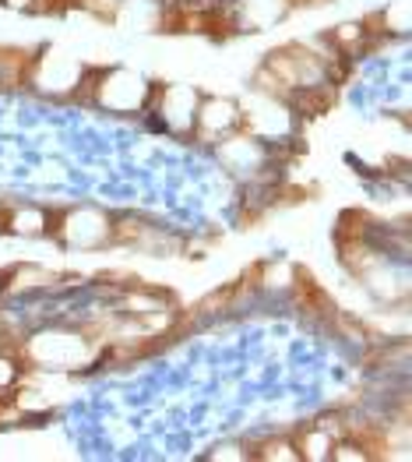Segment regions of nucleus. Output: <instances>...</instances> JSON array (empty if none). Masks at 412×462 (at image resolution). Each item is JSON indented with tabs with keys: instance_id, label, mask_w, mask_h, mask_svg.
<instances>
[{
	"instance_id": "1",
	"label": "nucleus",
	"mask_w": 412,
	"mask_h": 462,
	"mask_svg": "<svg viewBox=\"0 0 412 462\" xmlns=\"http://www.w3.org/2000/svg\"><path fill=\"white\" fill-rule=\"evenodd\" d=\"M289 99H293V106L303 117H321L335 103V85L332 81H325V85H303V88H293Z\"/></svg>"
},
{
	"instance_id": "2",
	"label": "nucleus",
	"mask_w": 412,
	"mask_h": 462,
	"mask_svg": "<svg viewBox=\"0 0 412 462\" xmlns=\"http://www.w3.org/2000/svg\"><path fill=\"white\" fill-rule=\"evenodd\" d=\"M339 247H342L345 268H349L352 276H359V272H367V268H374V265H377V254H374V251H367L359 240H349V243H339Z\"/></svg>"
},
{
	"instance_id": "3",
	"label": "nucleus",
	"mask_w": 412,
	"mask_h": 462,
	"mask_svg": "<svg viewBox=\"0 0 412 462\" xmlns=\"http://www.w3.org/2000/svg\"><path fill=\"white\" fill-rule=\"evenodd\" d=\"M370 230V216H363V212H356V209H349L339 216V227H335V236H339V243H349V240H363Z\"/></svg>"
},
{
	"instance_id": "4",
	"label": "nucleus",
	"mask_w": 412,
	"mask_h": 462,
	"mask_svg": "<svg viewBox=\"0 0 412 462\" xmlns=\"http://www.w3.org/2000/svg\"><path fill=\"white\" fill-rule=\"evenodd\" d=\"M106 81V71H99V68H92V71H85V78L78 81V88L70 92L74 99H81V103H88V99H95L99 95V85Z\"/></svg>"
},
{
	"instance_id": "5",
	"label": "nucleus",
	"mask_w": 412,
	"mask_h": 462,
	"mask_svg": "<svg viewBox=\"0 0 412 462\" xmlns=\"http://www.w3.org/2000/svg\"><path fill=\"white\" fill-rule=\"evenodd\" d=\"M254 85H258L261 92H268V95H278V99H289V92H293V88H289V85H285L282 78H275L268 68H261V71H258Z\"/></svg>"
},
{
	"instance_id": "6",
	"label": "nucleus",
	"mask_w": 412,
	"mask_h": 462,
	"mask_svg": "<svg viewBox=\"0 0 412 462\" xmlns=\"http://www.w3.org/2000/svg\"><path fill=\"white\" fill-rule=\"evenodd\" d=\"M144 236V223L141 219H120L117 230H113V240H141Z\"/></svg>"
},
{
	"instance_id": "7",
	"label": "nucleus",
	"mask_w": 412,
	"mask_h": 462,
	"mask_svg": "<svg viewBox=\"0 0 412 462\" xmlns=\"http://www.w3.org/2000/svg\"><path fill=\"white\" fill-rule=\"evenodd\" d=\"M74 4L78 0H32L29 11H36V14H61V11H68Z\"/></svg>"
},
{
	"instance_id": "8",
	"label": "nucleus",
	"mask_w": 412,
	"mask_h": 462,
	"mask_svg": "<svg viewBox=\"0 0 412 462\" xmlns=\"http://www.w3.org/2000/svg\"><path fill=\"white\" fill-rule=\"evenodd\" d=\"M85 11H92V14H99V18H113L117 14V0H78Z\"/></svg>"
},
{
	"instance_id": "9",
	"label": "nucleus",
	"mask_w": 412,
	"mask_h": 462,
	"mask_svg": "<svg viewBox=\"0 0 412 462\" xmlns=\"http://www.w3.org/2000/svg\"><path fill=\"white\" fill-rule=\"evenodd\" d=\"M359 32L363 36H381V32H388V18L384 14H367L363 25H359Z\"/></svg>"
}]
</instances>
